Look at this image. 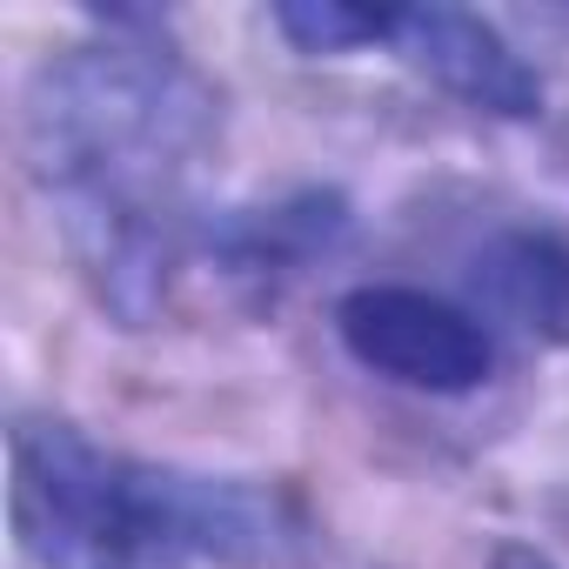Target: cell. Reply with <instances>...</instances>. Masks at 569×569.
Returning a JSON list of instances; mask_svg holds the SVG:
<instances>
[{"mask_svg": "<svg viewBox=\"0 0 569 569\" xmlns=\"http://www.w3.org/2000/svg\"><path fill=\"white\" fill-rule=\"evenodd\" d=\"M208 134V94L154 54L94 48L34 81L28 154L48 194L128 302V281H154L181 221V174Z\"/></svg>", "mask_w": 569, "mask_h": 569, "instance_id": "6da1fadb", "label": "cell"}, {"mask_svg": "<svg viewBox=\"0 0 569 569\" xmlns=\"http://www.w3.org/2000/svg\"><path fill=\"white\" fill-rule=\"evenodd\" d=\"M14 536L41 569H188L194 549H261L241 489L101 456L61 422L14 429Z\"/></svg>", "mask_w": 569, "mask_h": 569, "instance_id": "7a4b0ae2", "label": "cell"}, {"mask_svg": "<svg viewBox=\"0 0 569 569\" xmlns=\"http://www.w3.org/2000/svg\"><path fill=\"white\" fill-rule=\"evenodd\" d=\"M336 329L349 342V356L402 389H429V396H462L489 376V336L422 296V289H356L336 309Z\"/></svg>", "mask_w": 569, "mask_h": 569, "instance_id": "3957f363", "label": "cell"}, {"mask_svg": "<svg viewBox=\"0 0 569 569\" xmlns=\"http://www.w3.org/2000/svg\"><path fill=\"white\" fill-rule=\"evenodd\" d=\"M422 74H436L442 88H456L462 101L489 108V114H536L542 108V81L516 61V48L462 14V8H396V34H389Z\"/></svg>", "mask_w": 569, "mask_h": 569, "instance_id": "277c9868", "label": "cell"}, {"mask_svg": "<svg viewBox=\"0 0 569 569\" xmlns=\"http://www.w3.org/2000/svg\"><path fill=\"white\" fill-rule=\"evenodd\" d=\"M274 21L302 54H349L396 34V8H349V0H289L274 8Z\"/></svg>", "mask_w": 569, "mask_h": 569, "instance_id": "5b68a950", "label": "cell"}, {"mask_svg": "<svg viewBox=\"0 0 569 569\" xmlns=\"http://www.w3.org/2000/svg\"><path fill=\"white\" fill-rule=\"evenodd\" d=\"M496 281H502V296L536 322L569 316V254L556 241H509Z\"/></svg>", "mask_w": 569, "mask_h": 569, "instance_id": "8992f818", "label": "cell"}, {"mask_svg": "<svg viewBox=\"0 0 569 569\" xmlns=\"http://www.w3.org/2000/svg\"><path fill=\"white\" fill-rule=\"evenodd\" d=\"M496 569H556V562L536 556L529 542H502V549H496Z\"/></svg>", "mask_w": 569, "mask_h": 569, "instance_id": "52a82bcc", "label": "cell"}]
</instances>
